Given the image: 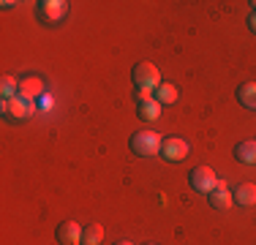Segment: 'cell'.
<instances>
[{"instance_id":"obj_15","label":"cell","mask_w":256,"mask_h":245,"mask_svg":"<svg viewBox=\"0 0 256 245\" xmlns=\"http://www.w3.org/2000/svg\"><path fill=\"white\" fill-rule=\"evenodd\" d=\"M16 90H20V79H14V76H8V74H6V76L0 79V96H3V101L16 98Z\"/></svg>"},{"instance_id":"obj_3","label":"cell","mask_w":256,"mask_h":245,"mask_svg":"<svg viewBox=\"0 0 256 245\" xmlns=\"http://www.w3.org/2000/svg\"><path fill=\"white\" fill-rule=\"evenodd\" d=\"M66 14H68L66 0H46V3H38V8H36V16L44 24H58L60 20H66Z\"/></svg>"},{"instance_id":"obj_16","label":"cell","mask_w":256,"mask_h":245,"mask_svg":"<svg viewBox=\"0 0 256 245\" xmlns=\"http://www.w3.org/2000/svg\"><path fill=\"white\" fill-rule=\"evenodd\" d=\"M139 118L144 122H153L161 118V104L158 101H148V104H139Z\"/></svg>"},{"instance_id":"obj_8","label":"cell","mask_w":256,"mask_h":245,"mask_svg":"<svg viewBox=\"0 0 256 245\" xmlns=\"http://www.w3.org/2000/svg\"><path fill=\"white\" fill-rule=\"evenodd\" d=\"M207 196H210V207H212V210H229V207L234 204V199H232V194H229V188H226V182H224V180H218L216 188H212Z\"/></svg>"},{"instance_id":"obj_19","label":"cell","mask_w":256,"mask_h":245,"mask_svg":"<svg viewBox=\"0 0 256 245\" xmlns=\"http://www.w3.org/2000/svg\"><path fill=\"white\" fill-rule=\"evenodd\" d=\"M248 28H251L254 33H256V14H251V16H248Z\"/></svg>"},{"instance_id":"obj_1","label":"cell","mask_w":256,"mask_h":245,"mask_svg":"<svg viewBox=\"0 0 256 245\" xmlns=\"http://www.w3.org/2000/svg\"><path fill=\"white\" fill-rule=\"evenodd\" d=\"M161 142H164V136L156 131H136L131 136V142H128V147H131V152L139 158H153L161 152Z\"/></svg>"},{"instance_id":"obj_10","label":"cell","mask_w":256,"mask_h":245,"mask_svg":"<svg viewBox=\"0 0 256 245\" xmlns=\"http://www.w3.org/2000/svg\"><path fill=\"white\" fill-rule=\"evenodd\" d=\"M232 199L240 207H254L256 204V186L254 182H240V186L234 188V194H232Z\"/></svg>"},{"instance_id":"obj_7","label":"cell","mask_w":256,"mask_h":245,"mask_svg":"<svg viewBox=\"0 0 256 245\" xmlns=\"http://www.w3.org/2000/svg\"><path fill=\"white\" fill-rule=\"evenodd\" d=\"M54 237H58L60 245H76L82 240V226H79L76 220H63V224H58V229H54Z\"/></svg>"},{"instance_id":"obj_9","label":"cell","mask_w":256,"mask_h":245,"mask_svg":"<svg viewBox=\"0 0 256 245\" xmlns=\"http://www.w3.org/2000/svg\"><path fill=\"white\" fill-rule=\"evenodd\" d=\"M16 96L28 98V101H33V98H41V96H44V82H41L38 76H22V79H20V90H16Z\"/></svg>"},{"instance_id":"obj_2","label":"cell","mask_w":256,"mask_h":245,"mask_svg":"<svg viewBox=\"0 0 256 245\" xmlns=\"http://www.w3.org/2000/svg\"><path fill=\"white\" fill-rule=\"evenodd\" d=\"M131 79H134L136 88H148V90H158V88H161V71H158L153 63H148V60H142V63L134 66Z\"/></svg>"},{"instance_id":"obj_21","label":"cell","mask_w":256,"mask_h":245,"mask_svg":"<svg viewBox=\"0 0 256 245\" xmlns=\"http://www.w3.org/2000/svg\"><path fill=\"white\" fill-rule=\"evenodd\" d=\"M251 8H254V14H256V0H254V3H251Z\"/></svg>"},{"instance_id":"obj_12","label":"cell","mask_w":256,"mask_h":245,"mask_svg":"<svg viewBox=\"0 0 256 245\" xmlns=\"http://www.w3.org/2000/svg\"><path fill=\"white\" fill-rule=\"evenodd\" d=\"M234 158L240 164H256V139H248V142L234 144Z\"/></svg>"},{"instance_id":"obj_20","label":"cell","mask_w":256,"mask_h":245,"mask_svg":"<svg viewBox=\"0 0 256 245\" xmlns=\"http://www.w3.org/2000/svg\"><path fill=\"white\" fill-rule=\"evenodd\" d=\"M114 245H134V242H128V240H120V242H114Z\"/></svg>"},{"instance_id":"obj_17","label":"cell","mask_w":256,"mask_h":245,"mask_svg":"<svg viewBox=\"0 0 256 245\" xmlns=\"http://www.w3.org/2000/svg\"><path fill=\"white\" fill-rule=\"evenodd\" d=\"M136 101L139 104H148V101H156V90H148V88H136Z\"/></svg>"},{"instance_id":"obj_18","label":"cell","mask_w":256,"mask_h":245,"mask_svg":"<svg viewBox=\"0 0 256 245\" xmlns=\"http://www.w3.org/2000/svg\"><path fill=\"white\" fill-rule=\"evenodd\" d=\"M50 106H52V96L44 93V96H41V109H50Z\"/></svg>"},{"instance_id":"obj_4","label":"cell","mask_w":256,"mask_h":245,"mask_svg":"<svg viewBox=\"0 0 256 245\" xmlns=\"http://www.w3.org/2000/svg\"><path fill=\"white\" fill-rule=\"evenodd\" d=\"M216 182H218V177L210 166H196V169H191V174H188V186H191L194 191H199V194H210L212 188H216Z\"/></svg>"},{"instance_id":"obj_22","label":"cell","mask_w":256,"mask_h":245,"mask_svg":"<svg viewBox=\"0 0 256 245\" xmlns=\"http://www.w3.org/2000/svg\"><path fill=\"white\" fill-rule=\"evenodd\" d=\"M144 245H156V242H144Z\"/></svg>"},{"instance_id":"obj_13","label":"cell","mask_w":256,"mask_h":245,"mask_svg":"<svg viewBox=\"0 0 256 245\" xmlns=\"http://www.w3.org/2000/svg\"><path fill=\"white\" fill-rule=\"evenodd\" d=\"M104 242V229L98 224H88L82 229V245H101Z\"/></svg>"},{"instance_id":"obj_14","label":"cell","mask_w":256,"mask_h":245,"mask_svg":"<svg viewBox=\"0 0 256 245\" xmlns=\"http://www.w3.org/2000/svg\"><path fill=\"white\" fill-rule=\"evenodd\" d=\"M156 101L161 104H174L178 101V88H174V84H169V82H161V88L156 90Z\"/></svg>"},{"instance_id":"obj_5","label":"cell","mask_w":256,"mask_h":245,"mask_svg":"<svg viewBox=\"0 0 256 245\" xmlns=\"http://www.w3.org/2000/svg\"><path fill=\"white\" fill-rule=\"evenodd\" d=\"M3 114L16 118V120H28L36 114V101H28V98H22V96L11 98V101H3Z\"/></svg>"},{"instance_id":"obj_11","label":"cell","mask_w":256,"mask_h":245,"mask_svg":"<svg viewBox=\"0 0 256 245\" xmlns=\"http://www.w3.org/2000/svg\"><path fill=\"white\" fill-rule=\"evenodd\" d=\"M237 101L246 109H254L256 112V82H242L240 88H237Z\"/></svg>"},{"instance_id":"obj_6","label":"cell","mask_w":256,"mask_h":245,"mask_svg":"<svg viewBox=\"0 0 256 245\" xmlns=\"http://www.w3.org/2000/svg\"><path fill=\"white\" fill-rule=\"evenodd\" d=\"M158 156H161L164 161L178 164V161H182V158L188 156V142L186 139H178V136H166L161 142V152H158Z\"/></svg>"}]
</instances>
